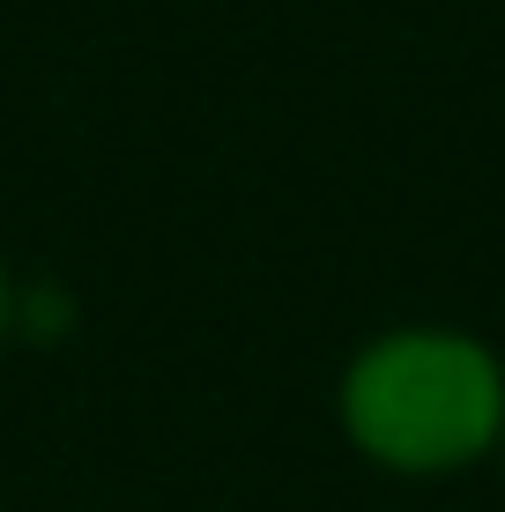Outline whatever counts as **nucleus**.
Returning <instances> with one entry per match:
<instances>
[{
  "label": "nucleus",
  "mask_w": 505,
  "mask_h": 512,
  "mask_svg": "<svg viewBox=\"0 0 505 512\" xmlns=\"http://www.w3.org/2000/svg\"><path fill=\"white\" fill-rule=\"evenodd\" d=\"M335 431L387 483H461L505 453V349L461 320L372 327L335 372Z\"/></svg>",
  "instance_id": "obj_1"
},
{
  "label": "nucleus",
  "mask_w": 505,
  "mask_h": 512,
  "mask_svg": "<svg viewBox=\"0 0 505 512\" xmlns=\"http://www.w3.org/2000/svg\"><path fill=\"white\" fill-rule=\"evenodd\" d=\"M23 334V282H15L8 253H0V357H8V342Z\"/></svg>",
  "instance_id": "obj_2"
},
{
  "label": "nucleus",
  "mask_w": 505,
  "mask_h": 512,
  "mask_svg": "<svg viewBox=\"0 0 505 512\" xmlns=\"http://www.w3.org/2000/svg\"><path fill=\"white\" fill-rule=\"evenodd\" d=\"M498 468H505V453H498Z\"/></svg>",
  "instance_id": "obj_3"
}]
</instances>
